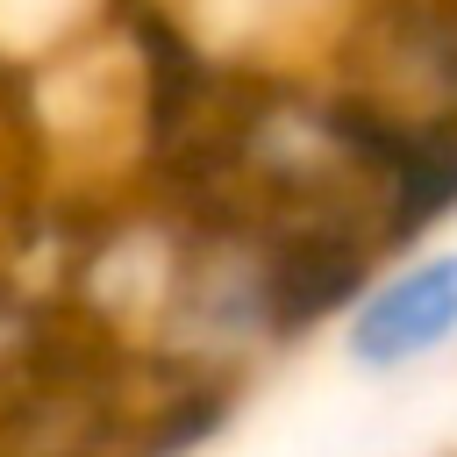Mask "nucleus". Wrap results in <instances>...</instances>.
Masks as SVG:
<instances>
[{"label":"nucleus","instance_id":"1","mask_svg":"<svg viewBox=\"0 0 457 457\" xmlns=\"http://www.w3.org/2000/svg\"><path fill=\"white\" fill-rule=\"evenodd\" d=\"M350 93L393 114H457V0H378L350 43Z\"/></svg>","mask_w":457,"mask_h":457},{"label":"nucleus","instance_id":"2","mask_svg":"<svg viewBox=\"0 0 457 457\" xmlns=\"http://www.w3.org/2000/svg\"><path fill=\"white\" fill-rule=\"evenodd\" d=\"M457 343V250H428L386 271L343 321V350L357 371H407Z\"/></svg>","mask_w":457,"mask_h":457}]
</instances>
